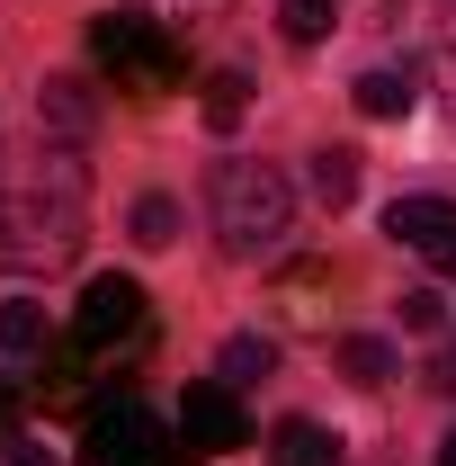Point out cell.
I'll use <instances>...</instances> for the list:
<instances>
[{
    "label": "cell",
    "mask_w": 456,
    "mask_h": 466,
    "mask_svg": "<svg viewBox=\"0 0 456 466\" xmlns=\"http://www.w3.org/2000/svg\"><path fill=\"white\" fill-rule=\"evenodd\" d=\"M81 153H45V171L27 198H0V269L9 260H63L72 242H81Z\"/></svg>",
    "instance_id": "1"
},
{
    "label": "cell",
    "mask_w": 456,
    "mask_h": 466,
    "mask_svg": "<svg viewBox=\"0 0 456 466\" xmlns=\"http://www.w3.org/2000/svg\"><path fill=\"white\" fill-rule=\"evenodd\" d=\"M206 207H215V242H224L233 260H269L286 233H295V188L269 162H215Z\"/></svg>",
    "instance_id": "2"
},
{
    "label": "cell",
    "mask_w": 456,
    "mask_h": 466,
    "mask_svg": "<svg viewBox=\"0 0 456 466\" xmlns=\"http://www.w3.org/2000/svg\"><path fill=\"white\" fill-rule=\"evenodd\" d=\"M90 55H99V72H108L116 90H134V99L179 90V46L144 18V9H108V18L90 27Z\"/></svg>",
    "instance_id": "3"
},
{
    "label": "cell",
    "mask_w": 456,
    "mask_h": 466,
    "mask_svg": "<svg viewBox=\"0 0 456 466\" xmlns=\"http://www.w3.org/2000/svg\"><path fill=\"white\" fill-rule=\"evenodd\" d=\"M188 440H179L171 421H153L144 404H116L90 421V440H81V466H171Z\"/></svg>",
    "instance_id": "4"
},
{
    "label": "cell",
    "mask_w": 456,
    "mask_h": 466,
    "mask_svg": "<svg viewBox=\"0 0 456 466\" xmlns=\"http://www.w3.org/2000/svg\"><path fill=\"white\" fill-rule=\"evenodd\" d=\"M125 332H144V288L125 279V269H99L90 288H81V314H72V341L81 350H108Z\"/></svg>",
    "instance_id": "5"
},
{
    "label": "cell",
    "mask_w": 456,
    "mask_h": 466,
    "mask_svg": "<svg viewBox=\"0 0 456 466\" xmlns=\"http://www.w3.org/2000/svg\"><path fill=\"white\" fill-rule=\"evenodd\" d=\"M36 126L55 135L63 153H81V144H90V126H99V90H90L81 72H55V81L36 90Z\"/></svg>",
    "instance_id": "6"
},
{
    "label": "cell",
    "mask_w": 456,
    "mask_h": 466,
    "mask_svg": "<svg viewBox=\"0 0 456 466\" xmlns=\"http://www.w3.org/2000/svg\"><path fill=\"white\" fill-rule=\"evenodd\" d=\"M179 440L188 449H242V404H233V386H188V404H179Z\"/></svg>",
    "instance_id": "7"
},
{
    "label": "cell",
    "mask_w": 456,
    "mask_h": 466,
    "mask_svg": "<svg viewBox=\"0 0 456 466\" xmlns=\"http://www.w3.org/2000/svg\"><path fill=\"white\" fill-rule=\"evenodd\" d=\"M385 233L411 242V251H430V242L456 233V198H394V207H385Z\"/></svg>",
    "instance_id": "8"
},
{
    "label": "cell",
    "mask_w": 456,
    "mask_h": 466,
    "mask_svg": "<svg viewBox=\"0 0 456 466\" xmlns=\"http://www.w3.org/2000/svg\"><path fill=\"white\" fill-rule=\"evenodd\" d=\"M349 99H358V116H411V99H421V72H411V63H376V72H358V90H349Z\"/></svg>",
    "instance_id": "9"
},
{
    "label": "cell",
    "mask_w": 456,
    "mask_h": 466,
    "mask_svg": "<svg viewBox=\"0 0 456 466\" xmlns=\"http://www.w3.org/2000/svg\"><path fill=\"white\" fill-rule=\"evenodd\" d=\"M269 466H341V440L322 421H278L269 431Z\"/></svg>",
    "instance_id": "10"
},
{
    "label": "cell",
    "mask_w": 456,
    "mask_h": 466,
    "mask_svg": "<svg viewBox=\"0 0 456 466\" xmlns=\"http://www.w3.org/2000/svg\"><path fill=\"white\" fill-rule=\"evenodd\" d=\"M45 341H55L45 305H36V296H9V305H0V350H9V359H27V350H45Z\"/></svg>",
    "instance_id": "11"
},
{
    "label": "cell",
    "mask_w": 456,
    "mask_h": 466,
    "mask_svg": "<svg viewBox=\"0 0 456 466\" xmlns=\"http://www.w3.org/2000/svg\"><path fill=\"white\" fill-rule=\"evenodd\" d=\"M269 368H278V350L260 341V332H233V341H224V359H215V377H224L233 395H242V386H260Z\"/></svg>",
    "instance_id": "12"
},
{
    "label": "cell",
    "mask_w": 456,
    "mask_h": 466,
    "mask_svg": "<svg viewBox=\"0 0 456 466\" xmlns=\"http://www.w3.org/2000/svg\"><path fill=\"white\" fill-rule=\"evenodd\" d=\"M313 198H322V207H349V198H358V153H349V144L313 153Z\"/></svg>",
    "instance_id": "13"
},
{
    "label": "cell",
    "mask_w": 456,
    "mask_h": 466,
    "mask_svg": "<svg viewBox=\"0 0 456 466\" xmlns=\"http://www.w3.org/2000/svg\"><path fill=\"white\" fill-rule=\"evenodd\" d=\"M242 108H251V81H242V72H215V81H206V126H215V135H233V126H242Z\"/></svg>",
    "instance_id": "14"
},
{
    "label": "cell",
    "mask_w": 456,
    "mask_h": 466,
    "mask_svg": "<svg viewBox=\"0 0 456 466\" xmlns=\"http://www.w3.org/2000/svg\"><path fill=\"white\" fill-rule=\"evenodd\" d=\"M341 368L358 386H385V377H394V350L376 341V332H358V341H341Z\"/></svg>",
    "instance_id": "15"
},
{
    "label": "cell",
    "mask_w": 456,
    "mask_h": 466,
    "mask_svg": "<svg viewBox=\"0 0 456 466\" xmlns=\"http://www.w3.org/2000/svg\"><path fill=\"white\" fill-rule=\"evenodd\" d=\"M134 242H144V251H171L179 242V207L171 198H134Z\"/></svg>",
    "instance_id": "16"
},
{
    "label": "cell",
    "mask_w": 456,
    "mask_h": 466,
    "mask_svg": "<svg viewBox=\"0 0 456 466\" xmlns=\"http://www.w3.org/2000/svg\"><path fill=\"white\" fill-rule=\"evenodd\" d=\"M341 18V0H286V46H322Z\"/></svg>",
    "instance_id": "17"
},
{
    "label": "cell",
    "mask_w": 456,
    "mask_h": 466,
    "mask_svg": "<svg viewBox=\"0 0 456 466\" xmlns=\"http://www.w3.org/2000/svg\"><path fill=\"white\" fill-rule=\"evenodd\" d=\"M402 323H411V332H439V323H448V296H439V288H411V296H402Z\"/></svg>",
    "instance_id": "18"
},
{
    "label": "cell",
    "mask_w": 456,
    "mask_h": 466,
    "mask_svg": "<svg viewBox=\"0 0 456 466\" xmlns=\"http://www.w3.org/2000/svg\"><path fill=\"white\" fill-rule=\"evenodd\" d=\"M0 466H55V449L27 440V431H0Z\"/></svg>",
    "instance_id": "19"
},
{
    "label": "cell",
    "mask_w": 456,
    "mask_h": 466,
    "mask_svg": "<svg viewBox=\"0 0 456 466\" xmlns=\"http://www.w3.org/2000/svg\"><path fill=\"white\" fill-rule=\"evenodd\" d=\"M421 260H430V269H439V279H456V233H448V242H430V251H421Z\"/></svg>",
    "instance_id": "20"
},
{
    "label": "cell",
    "mask_w": 456,
    "mask_h": 466,
    "mask_svg": "<svg viewBox=\"0 0 456 466\" xmlns=\"http://www.w3.org/2000/svg\"><path fill=\"white\" fill-rule=\"evenodd\" d=\"M18 404H27V395H18V386L0 377V431H18Z\"/></svg>",
    "instance_id": "21"
},
{
    "label": "cell",
    "mask_w": 456,
    "mask_h": 466,
    "mask_svg": "<svg viewBox=\"0 0 456 466\" xmlns=\"http://www.w3.org/2000/svg\"><path fill=\"white\" fill-rule=\"evenodd\" d=\"M430 386H439V395H456V359H439V368H430Z\"/></svg>",
    "instance_id": "22"
},
{
    "label": "cell",
    "mask_w": 456,
    "mask_h": 466,
    "mask_svg": "<svg viewBox=\"0 0 456 466\" xmlns=\"http://www.w3.org/2000/svg\"><path fill=\"white\" fill-rule=\"evenodd\" d=\"M439 466H456V431H448V440H439Z\"/></svg>",
    "instance_id": "23"
}]
</instances>
